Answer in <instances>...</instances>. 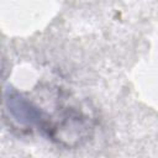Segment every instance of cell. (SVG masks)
<instances>
[{
	"label": "cell",
	"mask_w": 158,
	"mask_h": 158,
	"mask_svg": "<svg viewBox=\"0 0 158 158\" xmlns=\"http://www.w3.org/2000/svg\"><path fill=\"white\" fill-rule=\"evenodd\" d=\"M9 106L10 111L15 116V118L22 123L27 125H41L42 117L36 107H32L28 101H26L20 95H10Z\"/></svg>",
	"instance_id": "1"
}]
</instances>
